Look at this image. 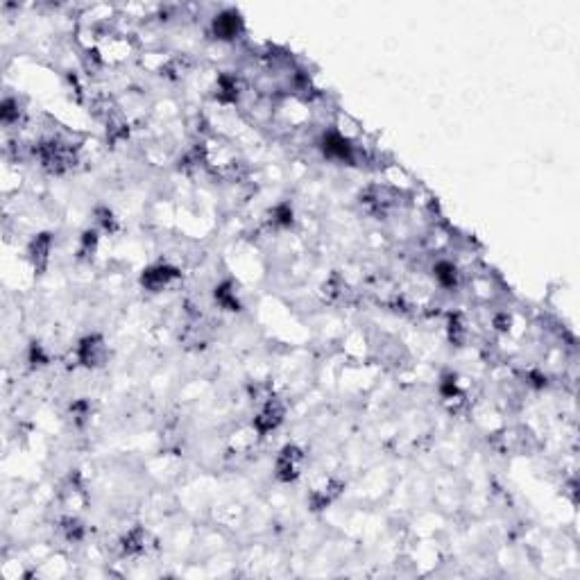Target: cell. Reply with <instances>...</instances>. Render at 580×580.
<instances>
[{"instance_id": "5", "label": "cell", "mask_w": 580, "mask_h": 580, "mask_svg": "<svg viewBox=\"0 0 580 580\" xmlns=\"http://www.w3.org/2000/svg\"><path fill=\"white\" fill-rule=\"evenodd\" d=\"M340 492H342L340 481L325 478V481H320L318 485H313V490L308 494V501H310V506H313V510H325L340 497Z\"/></svg>"}, {"instance_id": "4", "label": "cell", "mask_w": 580, "mask_h": 580, "mask_svg": "<svg viewBox=\"0 0 580 580\" xmlns=\"http://www.w3.org/2000/svg\"><path fill=\"white\" fill-rule=\"evenodd\" d=\"M284 420H286V406L270 397V399H265L263 408L254 417V431L259 435H267L277 431V428L284 424Z\"/></svg>"}, {"instance_id": "14", "label": "cell", "mask_w": 580, "mask_h": 580, "mask_svg": "<svg viewBox=\"0 0 580 580\" xmlns=\"http://www.w3.org/2000/svg\"><path fill=\"white\" fill-rule=\"evenodd\" d=\"M61 531H64V537H66L68 542H80L82 537H84V526H82L80 519H75V517L64 519L61 521Z\"/></svg>"}, {"instance_id": "15", "label": "cell", "mask_w": 580, "mask_h": 580, "mask_svg": "<svg viewBox=\"0 0 580 580\" xmlns=\"http://www.w3.org/2000/svg\"><path fill=\"white\" fill-rule=\"evenodd\" d=\"M95 216H98V222L102 224V229H107V231H114L116 229V216H114L109 209H98V211H95Z\"/></svg>"}, {"instance_id": "3", "label": "cell", "mask_w": 580, "mask_h": 580, "mask_svg": "<svg viewBox=\"0 0 580 580\" xmlns=\"http://www.w3.org/2000/svg\"><path fill=\"white\" fill-rule=\"evenodd\" d=\"M181 272L177 270L175 265H168V263H155L143 270L141 274V286L150 293H164L170 286H175L179 282Z\"/></svg>"}, {"instance_id": "10", "label": "cell", "mask_w": 580, "mask_h": 580, "mask_svg": "<svg viewBox=\"0 0 580 580\" xmlns=\"http://www.w3.org/2000/svg\"><path fill=\"white\" fill-rule=\"evenodd\" d=\"M213 28H216V35L220 39H234L241 32L243 23H241V18L236 16V14H222L220 18H216Z\"/></svg>"}, {"instance_id": "9", "label": "cell", "mask_w": 580, "mask_h": 580, "mask_svg": "<svg viewBox=\"0 0 580 580\" xmlns=\"http://www.w3.org/2000/svg\"><path fill=\"white\" fill-rule=\"evenodd\" d=\"M216 302L224 310H241L243 308L238 293H236V286L231 282H224V284L216 286Z\"/></svg>"}, {"instance_id": "6", "label": "cell", "mask_w": 580, "mask_h": 580, "mask_svg": "<svg viewBox=\"0 0 580 580\" xmlns=\"http://www.w3.org/2000/svg\"><path fill=\"white\" fill-rule=\"evenodd\" d=\"M50 252H52V236L50 234H39L32 238L28 247V259L37 272H44L50 263Z\"/></svg>"}, {"instance_id": "8", "label": "cell", "mask_w": 580, "mask_h": 580, "mask_svg": "<svg viewBox=\"0 0 580 580\" xmlns=\"http://www.w3.org/2000/svg\"><path fill=\"white\" fill-rule=\"evenodd\" d=\"M147 549V533L143 528H132L127 533L123 540H121V551L123 555H130V557H136L145 553Z\"/></svg>"}, {"instance_id": "1", "label": "cell", "mask_w": 580, "mask_h": 580, "mask_svg": "<svg viewBox=\"0 0 580 580\" xmlns=\"http://www.w3.org/2000/svg\"><path fill=\"white\" fill-rule=\"evenodd\" d=\"M304 463H306V454L302 447L297 445H286L282 447V451L277 454L274 460V476L282 483H295L304 471Z\"/></svg>"}, {"instance_id": "7", "label": "cell", "mask_w": 580, "mask_h": 580, "mask_svg": "<svg viewBox=\"0 0 580 580\" xmlns=\"http://www.w3.org/2000/svg\"><path fill=\"white\" fill-rule=\"evenodd\" d=\"M322 150H325V155L331 157V159H338V161H349L351 155H354V150L349 145V141L342 134H336V132H331L325 136V141H322Z\"/></svg>"}, {"instance_id": "2", "label": "cell", "mask_w": 580, "mask_h": 580, "mask_svg": "<svg viewBox=\"0 0 580 580\" xmlns=\"http://www.w3.org/2000/svg\"><path fill=\"white\" fill-rule=\"evenodd\" d=\"M75 356L82 368H102L107 356H109V347H107V340L100 334H89L78 342V349H75Z\"/></svg>"}, {"instance_id": "11", "label": "cell", "mask_w": 580, "mask_h": 580, "mask_svg": "<svg viewBox=\"0 0 580 580\" xmlns=\"http://www.w3.org/2000/svg\"><path fill=\"white\" fill-rule=\"evenodd\" d=\"M447 331H449V340L454 342L456 347H463L465 345V340H467V322H465V318L460 315V313H456V315H451L449 318V327H447Z\"/></svg>"}, {"instance_id": "13", "label": "cell", "mask_w": 580, "mask_h": 580, "mask_svg": "<svg viewBox=\"0 0 580 580\" xmlns=\"http://www.w3.org/2000/svg\"><path fill=\"white\" fill-rule=\"evenodd\" d=\"M98 243H100V236L95 229H87L82 234L80 238V247H78V256L80 259H91V256L98 252Z\"/></svg>"}, {"instance_id": "12", "label": "cell", "mask_w": 580, "mask_h": 580, "mask_svg": "<svg viewBox=\"0 0 580 580\" xmlns=\"http://www.w3.org/2000/svg\"><path fill=\"white\" fill-rule=\"evenodd\" d=\"M433 272H435V279H437L440 286H445V288H456L458 286V267L451 261H440Z\"/></svg>"}]
</instances>
